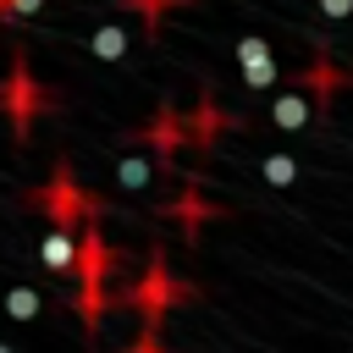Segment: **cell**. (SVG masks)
<instances>
[{"label":"cell","mask_w":353,"mask_h":353,"mask_svg":"<svg viewBox=\"0 0 353 353\" xmlns=\"http://www.w3.org/2000/svg\"><path fill=\"white\" fill-rule=\"evenodd\" d=\"M0 105L11 110V127H17V138H22V132H28V121H33V110H44V105H50V94H44V88L28 77V66L17 61V66H11V83L0 88Z\"/></svg>","instance_id":"obj_1"},{"label":"cell","mask_w":353,"mask_h":353,"mask_svg":"<svg viewBox=\"0 0 353 353\" xmlns=\"http://www.w3.org/2000/svg\"><path fill=\"white\" fill-rule=\"evenodd\" d=\"M33 204H44V210H50V221H66V226H72L83 210H94V199H83V193H77V182H72V171H66V165L55 171V182H50L44 193H33Z\"/></svg>","instance_id":"obj_2"},{"label":"cell","mask_w":353,"mask_h":353,"mask_svg":"<svg viewBox=\"0 0 353 353\" xmlns=\"http://www.w3.org/2000/svg\"><path fill=\"white\" fill-rule=\"evenodd\" d=\"M77 254H83V237H72L66 221H55V226L39 237V259H44V270H55V276H72V270H77Z\"/></svg>","instance_id":"obj_3"},{"label":"cell","mask_w":353,"mask_h":353,"mask_svg":"<svg viewBox=\"0 0 353 353\" xmlns=\"http://www.w3.org/2000/svg\"><path fill=\"white\" fill-rule=\"evenodd\" d=\"M237 66L248 88H276V55L265 39H237Z\"/></svg>","instance_id":"obj_4"},{"label":"cell","mask_w":353,"mask_h":353,"mask_svg":"<svg viewBox=\"0 0 353 353\" xmlns=\"http://www.w3.org/2000/svg\"><path fill=\"white\" fill-rule=\"evenodd\" d=\"M127 44H132V33H127L121 22H105V28H94V39H88V50H94L99 61H121Z\"/></svg>","instance_id":"obj_5"},{"label":"cell","mask_w":353,"mask_h":353,"mask_svg":"<svg viewBox=\"0 0 353 353\" xmlns=\"http://www.w3.org/2000/svg\"><path fill=\"white\" fill-rule=\"evenodd\" d=\"M270 121H276V127H287V132H292V127H303V121H309V99H303V94H281V99L270 105Z\"/></svg>","instance_id":"obj_6"},{"label":"cell","mask_w":353,"mask_h":353,"mask_svg":"<svg viewBox=\"0 0 353 353\" xmlns=\"http://www.w3.org/2000/svg\"><path fill=\"white\" fill-rule=\"evenodd\" d=\"M259 171H265L270 188H292V182H298V160H292V154H265Z\"/></svg>","instance_id":"obj_7"},{"label":"cell","mask_w":353,"mask_h":353,"mask_svg":"<svg viewBox=\"0 0 353 353\" xmlns=\"http://www.w3.org/2000/svg\"><path fill=\"white\" fill-rule=\"evenodd\" d=\"M39 309H44V298H39L33 287H11V292H6V314H11V320H33Z\"/></svg>","instance_id":"obj_8"},{"label":"cell","mask_w":353,"mask_h":353,"mask_svg":"<svg viewBox=\"0 0 353 353\" xmlns=\"http://www.w3.org/2000/svg\"><path fill=\"white\" fill-rule=\"evenodd\" d=\"M149 176H154V165H149L143 154H127V160L116 165V182H121V188H149Z\"/></svg>","instance_id":"obj_9"},{"label":"cell","mask_w":353,"mask_h":353,"mask_svg":"<svg viewBox=\"0 0 353 353\" xmlns=\"http://www.w3.org/2000/svg\"><path fill=\"white\" fill-rule=\"evenodd\" d=\"M44 0H0V17H39Z\"/></svg>","instance_id":"obj_10"},{"label":"cell","mask_w":353,"mask_h":353,"mask_svg":"<svg viewBox=\"0 0 353 353\" xmlns=\"http://www.w3.org/2000/svg\"><path fill=\"white\" fill-rule=\"evenodd\" d=\"M320 11H325V17H347V11H353V0H320Z\"/></svg>","instance_id":"obj_11"}]
</instances>
